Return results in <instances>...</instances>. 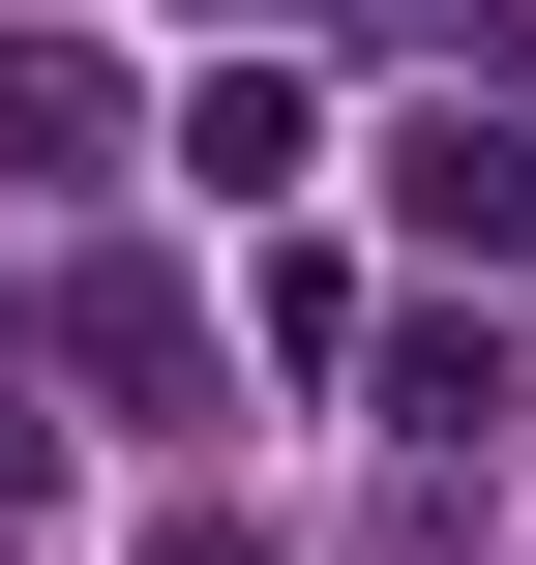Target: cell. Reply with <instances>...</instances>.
I'll list each match as a JSON object with an SVG mask.
<instances>
[{
    "label": "cell",
    "mask_w": 536,
    "mask_h": 565,
    "mask_svg": "<svg viewBox=\"0 0 536 565\" xmlns=\"http://www.w3.org/2000/svg\"><path fill=\"white\" fill-rule=\"evenodd\" d=\"M388 209H418L448 268H536V119L507 89H418V119H388Z\"/></svg>",
    "instance_id": "cell-1"
},
{
    "label": "cell",
    "mask_w": 536,
    "mask_h": 565,
    "mask_svg": "<svg viewBox=\"0 0 536 565\" xmlns=\"http://www.w3.org/2000/svg\"><path fill=\"white\" fill-rule=\"evenodd\" d=\"M298 149H328L298 60H209V89H179V179H209V209H298Z\"/></svg>",
    "instance_id": "cell-2"
},
{
    "label": "cell",
    "mask_w": 536,
    "mask_h": 565,
    "mask_svg": "<svg viewBox=\"0 0 536 565\" xmlns=\"http://www.w3.org/2000/svg\"><path fill=\"white\" fill-rule=\"evenodd\" d=\"M60 358H90V387H119V417H209V328H179V298H149V268H90V298H60Z\"/></svg>",
    "instance_id": "cell-3"
},
{
    "label": "cell",
    "mask_w": 536,
    "mask_h": 565,
    "mask_svg": "<svg viewBox=\"0 0 536 565\" xmlns=\"http://www.w3.org/2000/svg\"><path fill=\"white\" fill-rule=\"evenodd\" d=\"M388 417H418V447H507L536 387H507V328H388Z\"/></svg>",
    "instance_id": "cell-4"
},
{
    "label": "cell",
    "mask_w": 536,
    "mask_h": 565,
    "mask_svg": "<svg viewBox=\"0 0 536 565\" xmlns=\"http://www.w3.org/2000/svg\"><path fill=\"white\" fill-rule=\"evenodd\" d=\"M30 477H60V417H30V358H0V507H30Z\"/></svg>",
    "instance_id": "cell-5"
},
{
    "label": "cell",
    "mask_w": 536,
    "mask_h": 565,
    "mask_svg": "<svg viewBox=\"0 0 536 565\" xmlns=\"http://www.w3.org/2000/svg\"><path fill=\"white\" fill-rule=\"evenodd\" d=\"M149 565H298V536H239V507H179V536H149Z\"/></svg>",
    "instance_id": "cell-6"
},
{
    "label": "cell",
    "mask_w": 536,
    "mask_h": 565,
    "mask_svg": "<svg viewBox=\"0 0 536 565\" xmlns=\"http://www.w3.org/2000/svg\"><path fill=\"white\" fill-rule=\"evenodd\" d=\"M209 30H269V0H209Z\"/></svg>",
    "instance_id": "cell-7"
}]
</instances>
